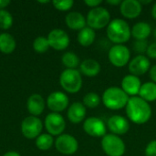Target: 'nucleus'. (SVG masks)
Wrapping results in <instances>:
<instances>
[{
	"label": "nucleus",
	"mask_w": 156,
	"mask_h": 156,
	"mask_svg": "<svg viewBox=\"0 0 156 156\" xmlns=\"http://www.w3.org/2000/svg\"><path fill=\"white\" fill-rule=\"evenodd\" d=\"M125 110L129 120L135 124H144L152 116V108L149 102L137 96L129 99Z\"/></svg>",
	"instance_id": "1"
},
{
	"label": "nucleus",
	"mask_w": 156,
	"mask_h": 156,
	"mask_svg": "<svg viewBox=\"0 0 156 156\" xmlns=\"http://www.w3.org/2000/svg\"><path fill=\"white\" fill-rule=\"evenodd\" d=\"M131 36V28L125 20L115 18L109 23L107 27V37L116 45H122L127 42Z\"/></svg>",
	"instance_id": "2"
},
{
	"label": "nucleus",
	"mask_w": 156,
	"mask_h": 156,
	"mask_svg": "<svg viewBox=\"0 0 156 156\" xmlns=\"http://www.w3.org/2000/svg\"><path fill=\"white\" fill-rule=\"evenodd\" d=\"M129 99V96L123 91L122 88L113 86L104 90L101 101L106 108L117 111L126 107Z\"/></svg>",
	"instance_id": "3"
},
{
	"label": "nucleus",
	"mask_w": 156,
	"mask_h": 156,
	"mask_svg": "<svg viewBox=\"0 0 156 156\" xmlns=\"http://www.w3.org/2000/svg\"><path fill=\"white\" fill-rule=\"evenodd\" d=\"M61 87L69 93H77L82 86L81 73L78 69H66L59 77Z\"/></svg>",
	"instance_id": "4"
},
{
	"label": "nucleus",
	"mask_w": 156,
	"mask_h": 156,
	"mask_svg": "<svg viewBox=\"0 0 156 156\" xmlns=\"http://www.w3.org/2000/svg\"><path fill=\"white\" fill-rule=\"evenodd\" d=\"M87 25L92 29H101L111 22L110 12L102 6L91 8L87 15Z\"/></svg>",
	"instance_id": "5"
},
{
	"label": "nucleus",
	"mask_w": 156,
	"mask_h": 156,
	"mask_svg": "<svg viewBox=\"0 0 156 156\" xmlns=\"http://www.w3.org/2000/svg\"><path fill=\"white\" fill-rule=\"evenodd\" d=\"M101 144L103 152L108 156H122L126 150L124 142L118 135L112 133L103 136Z\"/></svg>",
	"instance_id": "6"
},
{
	"label": "nucleus",
	"mask_w": 156,
	"mask_h": 156,
	"mask_svg": "<svg viewBox=\"0 0 156 156\" xmlns=\"http://www.w3.org/2000/svg\"><path fill=\"white\" fill-rule=\"evenodd\" d=\"M108 58L113 66L117 68H122L129 62L131 52L130 49L124 45H114L110 48Z\"/></svg>",
	"instance_id": "7"
},
{
	"label": "nucleus",
	"mask_w": 156,
	"mask_h": 156,
	"mask_svg": "<svg viewBox=\"0 0 156 156\" xmlns=\"http://www.w3.org/2000/svg\"><path fill=\"white\" fill-rule=\"evenodd\" d=\"M43 129L41 120L36 116H28L25 118L21 123L22 134L27 139H35L40 135Z\"/></svg>",
	"instance_id": "8"
},
{
	"label": "nucleus",
	"mask_w": 156,
	"mask_h": 156,
	"mask_svg": "<svg viewBox=\"0 0 156 156\" xmlns=\"http://www.w3.org/2000/svg\"><path fill=\"white\" fill-rule=\"evenodd\" d=\"M56 149L63 154L71 155L78 151L79 144L76 138L70 134H61L55 142Z\"/></svg>",
	"instance_id": "9"
},
{
	"label": "nucleus",
	"mask_w": 156,
	"mask_h": 156,
	"mask_svg": "<svg viewBox=\"0 0 156 156\" xmlns=\"http://www.w3.org/2000/svg\"><path fill=\"white\" fill-rule=\"evenodd\" d=\"M45 126L50 135H61L66 128V122L62 115L51 112L45 119Z\"/></svg>",
	"instance_id": "10"
},
{
	"label": "nucleus",
	"mask_w": 156,
	"mask_h": 156,
	"mask_svg": "<svg viewBox=\"0 0 156 156\" xmlns=\"http://www.w3.org/2000/svg\"><path fill=\"white\" fill-rule=\"evenodd\" d=\"M84 132L92 137H103L106 135V125L102 120L97 117H90L84 121Z\"/></svg>",
	"instance_id": "11"
},
{
	"label": "nucleus",
	"mask_w": 156,
	"mask_h": 156,
	"mask_svg": "<svg viewBox=\"0 0 156 156\" xmlns=\"http://www.w3.org/2000/svg\"><path fill=\"white\" fill-rule=\"evenodd\" d=\"M48 40L49 47L56 50H64L69 45V37L62 29L56 28L48 33Z\"/></svg>",
	"instance_id": "12"
},
{
	"label": "nucleus",
	"mask_w": 156,
	"mask_h": 156,
	"mask_svg": "<svg viewBox=\"0 0 156 156\" xmlns=\"http://www.w3.org/2000/svg\"><path fill=\"white\" fill-rule=\"evenodd\" d=\"M69 97L61 91H54L50 93L47 99V105L53 112H60L66 110L69 106Z\"/></svg>",
	"instance_id": "13"
},
{
	"label": "nucleus",
	"mask_w": 156,
	"mask_h": 156,
	"mask_svg": "<svg viewBox=\"0 0 156 156\" xmlns=\"http://www.w3.org/2000/svg\"><path fill=\"white\" fill-rule=\"evenodd\" d=\"M151 67V62L148 57L144 55H137L129 63V71L132 75L142 76L144 75Z\"/></svg>",
	"instance_id": "14"
},
{
	"label": "nucleus",
	"mask_w": 156,
	"mask_h": 156,
	"mask_svg": "<svg viewBox=\"0 0 156 156\" xmlns=\"http://www.w3.org/2000/svg\"><path fill=\"white\" fill-rule=\"evenodd\" d=\"M109 130L115 135H123L128 133L130 129L129 122L126 118L121 115H113L112 116L107 122Z\"/></svg>",
	"instance_id": "15"
},
{
	"label": "nucleus",
	"mask_w": 156,
	"mask_h": 156,
	"mask_svg": "<svg viewBox=\"0 0 156 156\" xmlns=\"http://www.w3.org/2000/svg\"><path fill=\"white\" fill-rule=\"evenodd\" d=\"M120 10L124 17L133 19L140 16L143 5L138 0H124L120 5Z\"/></svg>",
	"instance_id": "16"
},
{
	"label": "nucleus",
	"mask_w": 156,
	"mask_h": 156,
	"mask_svg": "<svg viewBox=\"0 0 156 156\" xmlns=\"http://www.w3.org/2000/svg\"><path fill=\"white\" fill-rule=\"evenodd\" d=\"M142 87V83L140 79L134 75H126L122 80V89L123 91L129 96L135 97L139 94L140 89Z\"/></svg>",
	"instance_id": "17"
},
{
	"label": "nucleus",
	"mask_w": 156,
	"mask_h": 156,
	"mask_svg": "<svg viewBox=\"0 0 156 156\" xmlns=\"http://www.w3.org/2000/svg\"><path fill=\"white\" fill-rule=\"evenodd\" d=\"M86 107L84 106L83 103L81 102H74L72 103L67 112L68 119L72 122V123H80L81 122L85 117H86Z\"/></svg>",
	"instance_id": "18"
},
{
	"label": "nucleus",
	"mask_w": 156,
	"mask_h": 156,
	"mask_svg": "<svg viewBox=\"0 0 156 156\" xmlns=\"http://www.w3.org/2000/svg\"><path fill=\"white\" fill-rule=\"evenodd\" d=\"M27 111L32 116L40 115L45 109V101L43 97L39 94H32L27 100Z\"/></svg>",
	"instance_id": "19"
},
{
	"label": "nucleus",
	"mask_w": 156,
	"mask_h": 156,
	"mask_svg": "<svg viewBox=\"0 0 156 156\" xmlns=\"http://www.w3.org/2000/svg\"><path fill=\"white\" fill-rule=\"evenodd\" d=\"M65 22L66 25L73 30H81L87 25V21L84 16L77 11L69 12L65 17Z\"/></svg>",
	"instance_id": "20"
},
{
	"label": "nucleus",
	"mask_w": 156,
	"mask_h": 156,
	"mask_svg": "<svg viewBox=\"0 0 156 156\" xmlns=\"http://www.w3.org/2000/svg\"><path fill=\"white\" fill-rule=\"evenodd\" d=\"M101 71L100 63L92 58H87L80 64V72L87 77H95Z\"/></svg>",
	"instance_id": "21"
},
{
	"label": "nucleus",
	"mask_w": 156,
	"mask_h": 156,
	"mask_svg": "<svg viewBox=\"0 0 156 156\" xmlns=\"http://www.w3.org/2000/svg\"><path fill=\"white\" fill-rule=\"evenodd\" d=\"M152 31L151 26L146 22H138L131 29L132 36L136 40H146Z\"/></svg>",
	"instance_id": "22"
},
{
	"label": "nucleus",
	"mask_w": 156,
	"mask_h": 156,
	"mask_svg": "<svg viewBox=\"0 0 156 156\" xmlns=\"http://www.w3.org/2000/svg\"><path fill=\"white\" fill-rule=\"evenodd\" d=\"M139 95L140 98H142L147 102L156 101V83L149 81L142 84Z\"/></svg>",
	"instance_id": "23"
},
{
	"label": "nucleus",
	"mask_w": 156,
	"mask_h": 156,
	"mask_svg": "<svg viewBox=\"0 0 156 156\" xmlns=\"http://www.w3.org/2000/svg\"><path fill=\"white\" fill-rule=\"evenodd\" d=\"M16 40L14 37L8 33L0 34V51L4 54H10L16 49Z\"/></svg>",
	"instance_id": "24"
},
{
	"label": "nucleus",
	"mask_w": 156,
	"mask_h": 156,
	"mask_svg": "<svg viewBox=\"0 0 156 156\" xmlns=\"http://www.w3.org/2000/svg\"><path fill=\"white\" fill-rule=\"evenodd\" d=\"M95 37L96 33L94 29L89 27H85L83 29L80 30L78 34V42L83 47H89L94 42Z\"/></svg>",
	"instance_id": "25"
},
{
	"label": "nucleus",
	"mask_w": 156,
	"mask_h": 156,
	"mask_svg": "<svg viewBox=\"0 0 156 156\" xmlns=\"http://www.w3.org/2000/svg\"><path fill=\"white\" fill-rule=\"evenodd\" d=\"M54 144V140L52 135L49 133H43L40 134L37 139H36V146L42 151H47L52 147Z\"/></svg>",
	"instance_id": "26"
},
{
	"label": "nucleus",
	"mask_w": 156,
	"mask_h": 156,
	"mask_svg": "<svg viewBox=\"0 0 156 156\" xmlns=\"http://www.w3.org/2000/svg\"><path fill=\"white\" fill-rule=\"evenodd\" d=\"M62 63L67 69H76L78 66H80V58L73 52H66L62 56Z\"/></svg>",
	"instance_id": "27"
},
{
	"label": "nucleus",
	"mask_w": 156,
	"mask_h": 156,
	"mask_svg": "<svg viewBox=\"0 0 156 156\" xmlns=\"http://www.w3.org/2000/svg\"><path fill=\"white\" fill-rule=\"evenodd\" d=\"M101 103V98L96 92H89L83 98V104L88 108H96Z\"/></svg>",
	"instance_id": "28"
},
{
	"label": "nucleus",
	"mask_w": 156,
	"mask_h": 156,
	"mask_svg": "<svg viewBox=\"0 0 156 156\" xmlns=\"http://www.w3.org/2000/svg\"><path fill=\"white\" fill-rule=\"evenodd\" d=\"M33 48L37 53H45L49 48V43L48 37H38L33 42Z\"/></svg>",
	"instance_id": "29"
},
{
	"label": "nucleus",
	"mask_w": 156,
	"mask_h": 156,
	"mask_svg": "<svg viewBox=\"0 0 156 156\" xmlns=\"http://www.w3.org/2000/svg\"><path fill=\"white\" fill-rule=\"evenodd\" d=\"M13 25V16L12 15L5 10L1 9L0 10V28L1 29H8L12 27Z\"/></svg>",
	"instance_id": "30"
},
{
	"label": "nucleus",
	"mask_w": 156,
	"mask_h": 156,
	"mask_svg": "<svg viewBox=\"0 0 156 156\" xmlns=\"http://www.w3.org/2000/svg\"><path fill=\"white\" fill-rule=\"evenodd\" d=\"M52 4L54 7L59 11H68L73 6L74 2L72 0H54Z\"/></svg>",
	"instance_id": "31"
},
{
	"label": "nucleus",
	"mask_w": 156,
	"mask_h": 156,
	"mask_svg": "<svg viewBox=\"0 0 156 156\" xmlns=\"http://www.w3.org/2000/svg\"><path fill=\"white\" fill-rule=\"evenodd\" d=\"M148 48L147 41L146 40H136L133 43V49L139 55H143V53H146Z\"/></svg>",
	"instance_id": "32"
},
{
	"label": "nucleus",
	"mask_w": 156,
	"mask_h": 156,
	"mask_svg": "<svg viewBox=\"0 0 156 156\" xmlns=\"http://www.w3.org/2000/svg\"><path fill=\"white\" fill-rule=\"evenodd\" d=\"M145 156H156V140L147 144L145 148Z\"/></svg>",
	"instance_id": "33"
},
{
	"label": "nucleus",
	"mask_w": 156,
	"mask_h": 156,
	"mask_svg": "<svg viewBox=\"0 0 156 156\" xmlns=\"http://www.w3.org/2000/svg\"><path fill=\"white\" fill-rule=\"evenodd\" d=\"M146 54H147L148 58L156 59V42H154V43H152L151 45L148 46Z\"/></svg>",
	"instance_id": "34"
},
{
	"label": "nucleus",
	"mask_w": 156,
	"mask_h": 156,
	"mask_svg": "<svg viewBox=\"0 0 156 156\" xmlns=\"http://www.w3.org/2000/svg\"><path fill=\"white\" fill-rule=\"evenodd\" d=\"M84 3H85L88 6L94 8V7L99 6V5L102 3V1H101V0H85Z\"/></svg>",
	"instance_id": "35"
},
{
	"label": "nucleus",
	"mask_w": 156,
	"mask_h": 156,
	"mask_svg": "<svg viewBox=\"0 0 156 156\" xmlns=\"http://www.w3.org/2000/svg\"><path fill=\"white\" fill-rule=\"evenodd\" d=\"M149 73H150V78L152 79L153 82L156 83V64L150 69Z\"/></svg>",
	"instance_id": "36"
},
{
	"label": "nucleus",
	"mask_w": 156,
	"mask_h": 156,
	"mask_svg": "<svg viewBox=\"0 0 156 156\" xmlns=\"http://www.w3.org/2000/svg\"><path fill=\"white\" fill-rule=\"evenodd\" d=\"M10 4V0H0V10L4 9Z\"/></svg>",
	"instance_id": "37"
},
{
	"label": "nucleus",
	"mask_w": 156,
	"mask_h": 156,
	"mask_svg": "<svg viewBox=\"0 0 156 156\" xmlns=\"http://www.w3.org/2000/svg\"><path fill=\"white\" fill-rule=\"evenodd\" d=\"M107 3L110 5H121L122 1L121 0H108Z\"/></svg>",
	"instance_id": "38"
},
{
	"label": "nucleus",
	"mask_w": 156,
	"mask_h": 156,
	"mask_svg": "<svg viewBox=\"0 0 156 156\" xmlns=\"http://www.w3.org/2000/svg\"><path fill=\"white\" fill-rule=\"evenodd\" d=\"M3 156H20V154L16 152L11 151V152H7L6 154H5Z\"/></svg>",
	"instance_id": "39"
},
{
	"label": "nucleus",
	"mask_w": 156,
	"mask_h": 156,
	"mask_svg": "<svg viewBox=\"0 0 156 156\" xmlns=\"http://www.w3.org/2000/svg\"><path fill=\"white\" fill-rule=\"evenodd\" d=\"M152 16H153V17L156 20V3H154V5H153V8H152Z\"/></svg>",
	"instance_id": "40"
},
{
	"label": "nucleus",
	"mask_w": 156,
	"mask_h": 156,
	"mask_svg": "<svg viewBox=\"0 0 156 156\" xmlns=\"http://www.w3.org/2000/svg\"><path fill=\"white\" fill-rule=\"evenodd\" d=\"M151 2H152L151 0H147V1H143V0H142V1H140V3H141L142 5H143V4H149V3H151Z\"/></svg>",
	"instance_id": "41"
},
{
	"label": "nucleus",
	"mask_w": 156,
	"mask_h": 156,
	"mask_svg": "<svg viewBox=\"0 0 156 156\" xmlns=\"http://www.w3.org/2000/svg\"><path fill=\"white\" fill-rule=\"evenodd\" d=\"M154 38L156 39V27L155 29H154Z\"/></svg>",
	"instance_id": "42"
},
{
	"label": "nucleus",
	"mask_w": 156,
	"mask_h": 156,
	"mask_svg": "<svg viewBox=\"0 0 156 156\" xmlns=\"http://www.w3.org/2000/svg\"><path fill=\"white\" fill-rule=\"evenodd\" d=\"M48 2H49V1H39V3H43V4H44V3H48Z\"/></svg>",
	"instance_id": "43"
}]
</instances>
